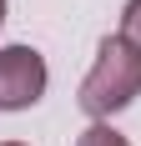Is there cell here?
Listing matches in <instances>:
<instances>
[{"label":"cell","mask_w":141,"mask_h":146,"mask_svg":"<svg viewBox=\"0 0 141 146\" xmlns=\"http://www.w3.org/2000/svg\"><path fill=\"white\" fill-rule=\"evenodd\" d=\"M136 96H141V50L116 30V35H106V40L96 45V60H91L76 101H81V111L91 121H111L116 111H126Z\"/></svg>","instance_id":"cell-1"},{"label":"cell","mask_w":141,"mask_h":146,"mask_svg":"<svg viewBox=\"0 0 141 146\" xmlns=\"http://www.w3.org/2000/svg\"><path fill=\"white\" fill-rule=\"evenodd\" d=\"M51 71L35 45H0V111H30L41 106Z\"/></svg>","instance_id":"cell-2"},{"label":"cell","mask_w":141,"mask_h":146,"mask_svg":"<svg viewBox=\"0 0 141 146\" xmlns=\"http://www.w3.org/2000/svg\"><path fill=\"white\" fill-rule=\"evenodd\" d=\"M76 146H131L126 136L116 131L111 121H91V126H86L81 136H76Z\"/></svg>","instance_id":"cell-3"},{"label":"cell","mask_w":141,"mask_h":146,"mask_svg":"<svg viewBox=\"0 0 141 146\" xmlns=\"http://www.w3.org/2000/svg\"><path fill=\"white\" fill-rule=\"evenodd\" d=\"M121 35L141 50V0H126L121 5Z\"/></svg>","instance_id":"cell-4"},{"label":"cell","mask_w":141,"mask_h":146,"mask_svg":"<svg viewBox=\"0 0 141 146\" xmlns=\"http://www.w3.org/2000/svg\"><path fill=\"white\" fill-rule=\"evenodd\" d=\"M0 25H5V0H0Z\"/></svg>","instance_id":"cell-5"},{"label":"cell","mask_w":141,"mask_h":146,"mask_svg":"<svg viewBox=\"0 0 141 146\" xmlns=\"http://www.w3.org/2000/svg\"><path fill=\"white\" fill-rule=\"evenodd\" d=\"M0 146H25V141H0Z\"/></svg>","instance_id":"cell-6"}]
</instances>
